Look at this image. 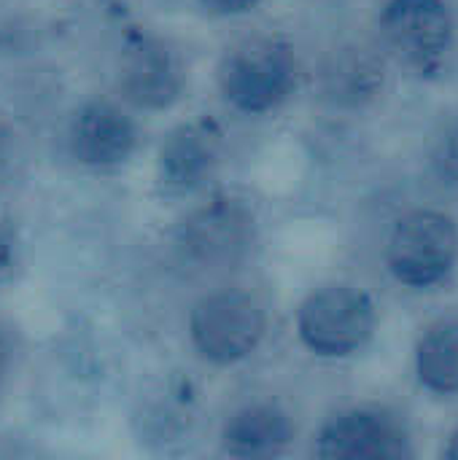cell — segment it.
<instances>
[{
  "instance_id": "cell-1",
  "label": "cell",
  "mask_w": 458,
  "mask_h": 460,
  "mask_svg": "<svg viewBox=\"0 0 458 460\" xmlns=\"http://www.w3.org/2000/svg\"><path fill=\"white\" fill-rule=\"evenodd\" d=\"M219 84L235 108L246 113L270 111L294 86V57L275 38H246L224 54Z\"/></svg>"
},
{
  "instance_id": "cell-2",
  "label": "cell",
  "mask_w": 458,
  "mask_h": 460,
  "mask_svg": "<svg viewBox=\"0 0 458 460\" xmlns=\"http://www.w3.org/2000/svg\"><path fill=\"white\" fill-rule=\"evenodd\" d=\"M265 310L243 291H219L192 310V342L213 364H235L256 350L265 337Z\"/></svg>"
},
{
  "instance_id": "cell-3",
  "label": "cell",
  "mask_w": 458,
  "mask_h": 460,
  "mask_svg": "<svg viewBox=\"0 0 458 460\" xmlns=\"http://www.w3.org/2000/svg\"><path fill=\"white\" fill-rule=\"evenodd\" d=\"M375 326V310L364 291L327 286L308 296L300 310V337L319 356H348L359 350Z\"/></svg>"
},
{
  "instance_id": "cell-4",
  "label": "cell",
  "mask_w": 458,
  "mask_h": 460,
  "mask_svg": "<svg viewBox=\"0 0 458 460\" xmlns=\"http://www.w3.org/2000/svg\"><path fill=\"white\" fill-rule=\"evenodd\" d=\"M458 256L456 224L435 210L405 216L389 240V267L397 280L427 288L443 280Z\"/></svg>"
},
{
  "instance_id": "cell-5",
  "label": "cell",
  "mask_w": 458,
  "mask_h": 460,
  "mask_svg": "<svg viewBox=\"0 0 458 460\" xmlns=\"http://www.w3.org/2000/svg\"><path fill=\"white\" fill-rule=\"evenodd\" d=\"M181 256L200 270H221L246 256L254 243V218L235 199H213L197 208L178 229Z\"/></svg>"
},
{
  "instance_id": "cell-6",
  "label": "cell",
  "mask_w": 458,
  "mask_h": 460,
  "mask_svg": "<svg viewBox=\"0 0 458 460\" xmlns=\"http://www.w3.org/2000/svg\"><path fill=\"white\" fill-rule=\"evenodd\" d=\"M186 84V73L178 51H173L162 38L132 35L121 51L119 86L124 97L146 111L170 108Z\"/></svg>"
},
{
  "instance_id": "cell-7",
  "label": "cell",
  "mask_w": 458,
  "mask_h": 460,
  "mask_svg": "<svg viewBox=\"0 0 458 460\" xmlns=\"http://www.w3.org/2000/svg\"><path fill=\"white\" fill-rule=\"evenodd\" d=\"M383 35L402 59L429 67L451 46L454 22L443 0H391L383 11Z\"/></svg>"
},
{
  "instance_id": "cell-8",
  "label": "cell",
  "mask_w": 458,
  "mask_h": 460,
  "mask_svg": "<svg viewBox=\"0 0 458 460\" xmlns=\"http://www.w3.org/2000/svg\"><path fill=\"white\" fill-rule=\"evenodd\" d=\"M321 458H408L410 439L405 429L386 412L354 410L335 418L319 439Z\"/></svg>"
},
{
  "instance_id": "cell-9",
  "label": "cell",
  "mask_w": 458,
  "mask_h": 460,
  "mask_svg": "<svg viewBox=\"0 0 458 460\" xmlns=\"http://www.w3.org/2000/svg\"><path fill=\"white\" fill-rule=\"evenodd\" d=\"M224 148L221 127L213 119H194L167 135L159 148V178L173 191L200 189L219 167Z\"/></svg>"
},
{
  "instance_id": "cell-10",
  "label": "cell",
  "mask_w": 458,
  "mask_h": 460,
  "mask_svg": "<svg viewBox=\"0 0 458 460\" xmlns=\"http://www.w3.org/2000/svg\"><path fill=\"white\" fill-rule=\"evenodd\" d=\"M135 143L132 119L113 102H86L70 127L73 156L86 167H116L130 159Z\"/></svg>"
},
{
  "instance_id": "cell-11",
  "label": "cell",
  "mask_w": 458,
  "mask_h": 460,
  "mask_svg": "<svg viewBox=\"0 0 458 460\" xmlns=\"http://www.w3.org/2000/svg\"><path fill=\"white\" fill-rule=\"evenodd\" d=\"M224 453L232 458H273L292 442V420L270 404H254L229 418L224 426Z\"/></svg>"
},
{
  "instance_id": "cell-12",
  "label": "cell",
  "mask_w": 458,
  "mask_h": 460,
  "mask_svg": "<svg viewBox=\"0 0 458 460\" xmlns=\"http://www.w3.org/2000/svg\"><path fill=\"white\" fill-rule=\"evenodd\" d=\"M418 377L437 394H458V321L427 332L418 345Z\"/></svg>"
},
{
  "instance_id": "cell-13",
  "label": "cell",
  "mask_w": 458,
  "mask_h": 460,
  "mask_svg": "<svg viewBox=\"0 0 458 460\" xmlns=\"http://www.w3.org/2000/svg\"><path fill=\"white\" fill-rule=\"evenodd\" d=\"M383 81V67L364 51L348 49L324 70V89L337 102H362Z\"/></svg>"
},
{
  "instance_id": "cell-14",
  "label": "cell",
  "mask_w": 458,
  "mask_h": 460,
  "mask_svg": "<svg viewBox=\"0 0 458 460\" xmlns=\"http://www.w3.org/2000/svg\"><path fill=\"white\" fill-rule=\"evenodd\" d=\"M432 164L445 183L458 186V121L451 124L435 146Z\"/></svg>"
},
{
  "instance_id": "cell-15",
  "label": "cell",
  "mask_w": 458,
  "mask_h": 460,
  "mask_svg": "<svg viewBox=\"0 0 458 460\" xmlns=\"http://www.w3.org/2000/svg\"><path fill=\"white\" fill-rule=\"evenodd\" d=\"M16 264H19V237H16V229L5 218H0V283L13 275Z\"/></svg>"
},
{
  "instance_id": "cell-16",
  "label": "cell",
  "mask_w": 458,
  "mask_h": 460,
  "mask_svg": "<svg viewBox=\"0 0 458 460\" xmlns=\"http://www.w3.org/2000/svg\"><path fill=\"white\" fill-rule=\"evenodd\" d=\"M202 3L219 13H240V11H248L251 5H256V0H202Z\"/></svg>"
},
{
  "instance_id": "cell-17",
  "label": "cell",
  "mask_w": 458,
  "mask_h": 460,
  "mask_svg": "<svg viewBox=\"0 0 458 460\" xmlns=\"http://www.w3.org/2000/svg\"><path fill=\"white\" fill-rule=\"evenodd\" d=\"M8 364H11V345H8V337L0 332V380L8 372Z\"/></svg>"
},
{
  "instance_id": "cell-18",
  "label": "cell",
  "mask_w": 458,
  "mask_h": 460,
  "mask_svg": "<svg viewBox=\"0 0 458 460\" xmlns=\"http://www.w3.org/2000/svg\"><path fill=\"white\" fill-rule=\"evenodd\" d=\"M445 456H448V458L458 460V429H456V434L451 437V445H448V450H445Z\"/></svg>"
}]
</instances>
